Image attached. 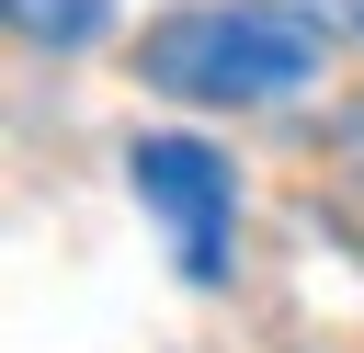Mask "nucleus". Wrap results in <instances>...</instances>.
<instances>
[{"label": "nucleus", "mask_w": 364, "mask_h": 353, "mask_svg": "<svg viewBox=\"0 0 364 353\" xmlns=\"http://www.w3.org/2000/svg\"><path fill=\"white\" fill-rule=\"evenodd\" d=\"M318 68H330V34L307 23V0L296 11H273V0H182V11H159L136 34V80L159 102H228V114H250V102L318 91Z\"/></svg>", "instance_id": "1"}, {"label": "nucleus", "mask_w": 364, "mask_h": 353, "mask_svg": "<svg viewBox=\"0 0 364 353\" xmlns=\"http://www.w3.org/2000/svg\"><path fill=\"white\" fill-rule=\"evenodd\" d=\"M125 182L148 205V228L171 239V273L193 296H228V262H239V171L216 137H182V125H148L125 137Z\"/></svg>", "instance_id": "2"}, {"label": "nucleus", "mask_w": 364, "mask_h": 353, "mask_svg": "<svg viewBox=\"0 0 364 353\" xmlns=\"http://www.w3.org/2000/svg\"><path fill=\"white\" fill-rule=\"evenodd\" d=\"M11 34L46 46V57H80V46L114 34V0H11Z\"/></svg>", "instance_id": "3"}, {"label": "nucleus", "mask_w": 364, "mask_h": 353, "mask_svg": "<svg viewBox=\"0 0 364 353\" xmlns=\"http://www.w3.org/2000/svg\"><path fill=\"white\" fill-rule=\"evenodd\" d=\"M307 11H330V23H353V34H364V0H307Z\"/></svg>", "instance_id": "4"}]
</instances>
